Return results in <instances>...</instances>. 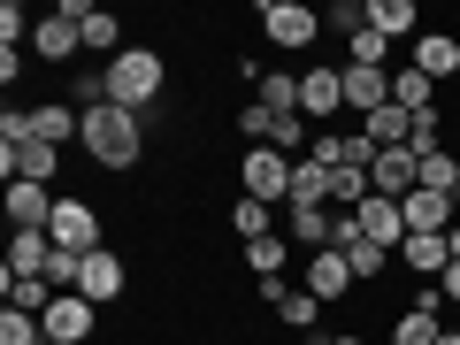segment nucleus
<instances>
[{
	"instance_id": "f257e3e1",
	"label": "nucleus",
	"mask_w": 460,
	"mask_h": 345,
	"mask_svg": "<svg viewBox=\"0 0 460 345\" xmlns=\"http://www.w3.org/2000/svg\"><path fill=\"white\" fill-rule=\"evenodd\" d=\"M84 154H93L100 169H138V154H146V115H131V108H93L84 115V138H77Z\"/></svg>"
},
{
	"instance_id": "f03ea898",
	"label": "nucleus",
	"mask_w": 460,
	"mask_h": 345,
	"mask_svg": "<svg viewBox=\"0 0 460 345\" xmlns=\"http://www.w3.org/2000/svg\"><path fill=\"white\" fill-rule=\"evenodd\" d=\"M162 93H169V62H162L154 47H123V54L108 62V100H115V108L146 115Z\"/></svg>"
},
{
	"instance_id": "7ed1b4c3",
	"label": "nucleus",
	"mask_w": 460,
	"mask_h": 345,
	"mask_svg": "<svg viewBox=\"0 0 460 345\" xmlns=\"http://www.w3.org/2000/svg\"><path fill=\"white\" fill-rule=\"evenodd\" d=\"M238 184H246V199H269V208H284V199H292V154H277V146H246V162H238Z\"/></svg>"
},
{
	"instance_id": "20e7f679",
	"label": "nucleus",
	"mask_w": 460,
	"mask_h": 345,
	"mask_svg": "<svg viewBox=\"0 0 460 345\" xmlns=\"http://www.w3.org/2000/svg\"><path fill=\"white\" fill-rule=\"evenodd\" d=\"M299 115H307V123H323V131L345 115V69H338V62H314L307 77H299Z\"/></svg>"
},
{
	"instance_id": "39448f33",
	"label": "nucleus",
	"mask_w": 460,
	"mask_h": 345,
	"mask_svg": "<svg viewBox=\"0 0 460 345\" xmlns=\"http://www.w3.org/2000/svg\"><path fill=\"white\" fill-rule=\"evenodd\" d=\"M47 238L62 253H100V246H108V238H100V208H93V199H62L54 223H47Z\"/></svg>"
},
{
	"instance_id": "423d86ee",
	"label": "nucleus",
	"mask_w": 460,
	"mask_h": 345,
	"mask_svg": "<svg viewBox=\"0 0 460 345\" xmlns=\"http://www.w3.org/2000/svg\"><path fill=\"white\" fill-rule=\"evenodd\" d=\"M84 0H62V8H54V16H39V31H31V54L39 62H69V54L84 47Z\"/></svg>"
},
{
	"instance_id": "0eeeda50",
	"label": "nucleus",
	"mask_w": 460,
	"mask_h": 345,
	"mask_svg": "<svg viewBox=\"0 0 460 345\" xmlns=\"http://www.w3.org/2000/svg\"><path fill=\"white\" fill-rule=\"evenodd\" d=\"M261 31H269V47H314L323 39V16L299 8V0H261Z\"/></svg>"
},
{
	"instance_id": "6e6552de",
	"label": "nucleus",
	"mask_w": 460,
	"mask_h": 345,
	"mask_svg": "<svg viewBox=\"0 0 460 345\" xmlns=\"http://www.w3.org/2000/svg\"><path fill=\"white\" fill-rule=\"evenodd\" d=\"M39 323H47V345H84V338L100 330V307H93L84 292H62L47 314H39Z\"/></svg>"
},
{
	"instance_id": "1a4fd4ad",
	"label": "nucleus",
	"mask_w": 460,
	"mask_h": 345,
	"mask_svg": "<svg viewBox=\"0 0 460 345\" xmlns=\"http://www.w3.org/2000/svg\"><path fill=\"white\" fill-rule=\"evenodd\" d=\"M368 184H376L384 199L422 192V154H414V146H384V154H376V169H368Z\"/></svg>"
},
{
	"instance_id": "9d476101",
	"label": "nucleus",
	"mask_w": 460,
	"mask_h": 345,
	"mask_svg": "<svg viewBox=\"0 0 460 345\" xmlns=\"http://www.w3.org/2000/svg\"><path fill=\"white\" fill-rule=\"evenodd\" d=\"M123 284H131V277H123V253H115V246L84 253V269H77V292L93 299V307H108V299H123Z\"/></svg>"
},
{
	"instance_id": "9b49d317",
	"label": "nucleus",
	"mask_w": 460,
	"mask_h": 345,
	"mask_svg": "<svg viewBox=\"0 0 460 345\" xmlns=\"http://www.w3.org/2000/svg\"><path fill=\"white\" fill-rule=\"evenodd\" d=\"M54 208H62V199H54V184H31V177L8 184V230H47Z\"/></svg>"
},
{
	"instance_id": "f8f14e48",
	"label": "nucleus",
	"mask_w": 460,
	"mask_h": 345,
	"mask_svg": "<svg viewBox=\"0 0 460 345\" xmlns=\"http://www.w3.org/2000/svg\"><path fill=\"white\" fill-rule=\"evenodd\" d=\"M353 223H361V238H376V246H407V215H399V199H384V192H368L361 208H353Z\"/></svg>"
},
{
	"instance_id": "ddd939ff",
	"label": "nucleus",
	"mask_w": 460,
	"mask_h": 345,
	"mask_svg": "<svg viewBox=\"0 0 460 345\" xmlns=\"http://www.w3.org/2000/svg\"><path fill=\"white\" fill-rule=\"evenodd\" d=\"M0 169H8V184H16V177L54 184V177H62V146H39V138H23V146H0Z\"/></svg>"
},
{
	"instance_id": "4468645a",
	"label": "nucleus",
	"mask_w": 460,
	"mask_h": 345,
	"mask_svg": "<svg viewBox=\"0 0 460 345\" xmlns=\"http://www.w3.org/2000/svg\"><path fill=\"white\" fill-rule=\"evenodd\" d=\"M284 238H292V246H307V253H323L330 238H338V208H284Z\"/></svg>"
},
{
	"instance_id": "2eb2a0df",
	"label": "nucleus",
	"mask_w": 460,
	"mask_h": 345,
	"mask_svg": "<svg viewBox=\"0 0 460 345\" xmlns=\"http://www.w3.org/2000/svg\"><path fill=\"white\" fill-rule=\"evenodd\" d=\"M307 292L323 299V307H338V299L353 292V269H345V253H338V246H323V253H307Z\"/></svg>"
},
{
	"instance_id": "dca6fc26",
	"label": "nucleus",
	"mask_w": 460,
	"mask_h": 345,
	"mask_svg": "<svg viewBox=\"0 0 460 345\" xmlns=\"http://www.w3.org/2000/svg\"><path fill=\"white\" fill-rule=\"evenodd\" d=\"M31 138H39V146H62V154H69V138H84V115L69 108V100H47V108H31Z\"/></svg>"
},
{
	"instance_id": "f3484780",
	"label": "nucleus",
	"mask_w": 460,
	"mask_h": 345,
	"mask_svg": "<svg viewBox=\"0 0 460 345\" xmlns=\"http://www.w3.org/2000/svg\"><path fill=\"white\" fill-rule=\"evenodd\" d=\"M399 261H407V269H414L422 284H438L445 269H453V246H445V238H429V230H407V246H399Z\"/></svg>"
},
{
	"instance_id": "a211bd4d",
	"label": "nucleus",
	"mask_w": 460,
	"mask_h": 345,
	"mask_svg": "<svg viewBox=\"0 0 460 345\" xmlns=\"http://www.w3.org/2000/svg\"><path fill=\"white\" fill-rule=\"evenodd\" d=\"M414 69H422V77H460V39L453 31H422V39H414Z\"/></svg>"
},
{
	"instance_id": "6ab92c4d",
	"label": "nucleus",
	"mask_w": 460,
	"mask_h": 345,
	"mask_svg": "<svg viewBox=\"0 0 460 345\" xmlns=\"http://www.w3.org/2000/svg\"><path fill=\"white\" fill-rule=\"evenodd\" d=\"M47 261H54V238H47V230H16V238H8V269H0V277H47Z\"/></svg>"
},
{
	"instance_id": "aec40b11",
	"label": "nucleus",
	"mask_w": 460,
	"mask_h": 345,
	"mask_svg": "<svg viewBox=\"0 0 460 345\" xmlns=\"http://www.w3.org/2000/svg\"><path fill=\"white\" fill-rule=\"evenodd\" d=\"M338 253H345V269H353V284H376V277H384V269H392V261H399V253H392V246H376V238H361V223H353V238H345V246H338Z\"/></svg>"
},
{
	"instance_id": "412c9836",
	"label": "nucleus",
	"mask_w": 460,
	"mask_h": 345,
	"mask_svg": "<svg viewBox=\"0 0 460 345\" xmlns=\"http://www.w3.org/2000/svg\"><path fill=\"white\" fill-rule=\"evenodd\" d=\"M392 100V69H345V108L353 115H376Z\"/></svg>"
},
{
	"instance_id": "4be33fe9",
	"label": "nucleus",
	"mask_w": 460,
	"mask_h": 345,
	"mask_svg": "<svg viewBox=\"0 0 460 345\" xmlns=\"http://www.w3.org/2000/svg\"><path fill=\"white\" fill-rule=\"evenodd\" d=\"M284 208H330V169L314 162V154L292 162V199H284Z\"/></svg>"
},
{
	"instance_id": "5701e85b",
	"label": "nucleus",
	"mask_w": 460,
	"mask_h": 345,
	"mask_svg": "<svg viewBox=\"0 0 460 345\" xmlns=\"http://www.w3.org/2000/svg\"><path fill=\"white\" fill-rule=\"evenodd\" d=\"M392 100H399L407 115H429V108H438V77H422L414 62H399V69H392Z\"/></svg>"
},
{
	"instance_id": "b1692460",
	"label": "nucleus",
	"mask_w": 460,
	"mask_h": 345,
	"mask_svg": "<svg viewBox=\"0 0 460 345\" xmlns=\"http://www.w3.org/2000/svg\"><path fill=\"white\" fill-rule=\"evenodd\" d=\"M277 223H284V215L269 208V199H246V192L230 199V230H238L246 246H253V238H277Z\"/></svg>"
},
{
	"instance_id": "393cba45",
	"label": "nucleus",
	"mask_w": 460,
	"mask_h": 345,
	"mask_svg": "<svg viewBox=\"0 0 460 345\" xmlns=\"http://www.w3.org/2000/svg\"><path fill=\"white\" fill-rule=\"evenodd\" d=\"M368 23L384 39H422V8L414 0H368Z\"/></svg>"
},
{
	"instance_id": "a878e982",
	"label": "nucleus",
	"mask_w": 460,
	"mask_h": 345,
	"mask_svg": "<svg viewBox=\"0 0 460 345\" xmlns=\"http://www.w3.org/2000/svg\"><path fill=\"white\" fill-rule=\"evenodd\" d=\"M361 131H368V146H407V138H414V115L399 108V100H384L376 115H361Z\"/></svg>"
},
{
	"instance_id": "bb28decb",
	"label": "nucleus",
	"mask_w": 460,
	"mask_h": 345,
	"mask_svg": "<svg viewBox=\"0 0 460 345\" xmlns=\"http://www.w3.org/2000/svg\"><path fill=\"white\" fill-rule=\"evenodd\" d=\"M84 47H93V54H108V62H115V54H123V16H115V8H84Z\"/></svg>"
},
{
	"instance_id": "cd10ccee",
	"label": "nucleus",
	"mask_w": 460,
	"mask_h": 345,
	"mask_svg": "<svg viewBox=\"0 0 460 345\" xmlns=\"http://www.w3.org/2000/svg\"><path fill=\"white\" fill-rule=\"evenodd\" d=\"M284 261H292V238H284V230H277V238H253V246H246V269H253L261 284H284Z\"/></svg>"
},
{
	"instance_id": "c85d7f7f",
	"label": "nucleus",
	"mask_w": 460,
	"mask_h": 345,
	"mask_svg": "<svg viewBox=\"0 0 460 345\" xmlns=\"http://www.w3.org/2000/svg\"><path fill=\"white\" fill-rule=\"evenodd\" d=\"M0 292H8V307H23V314H47L54 299H62L47 277H0Z\"/></svg>"
},
{
	"instance_id": "c756f323",
	"label": "nucleus",
	"mask_w": 460,
	"mask_h": 345,
	"mask_svg": "<svg viewBox=\"0 0 460 345\" xmlns=\"http://www.w3.org/2000/svg\"><path fill=\"white\" fill-rule=\"evenodd\" d=\"M384 54H392V39H384L376 23H368V31H353V39H345V69H392V62H384Z\"/></svg>"
},
{
	"instance_id": "7c9ffc66",
	"label": "nucleus",
	"mask_w": 460,
	"mask_h": 345,
	"mask_svg": "<svg viewBox=\"0 0 460 345\" xmlns=\"http://www.w3.org/2000/svg\"><path fill=\"white\" fill-rule=\"evenodd\" d=\"M277 323H284V330H314V323H323V299L299 284V292H284V299H277ZM314 338H323V330H314Z\"/></svg>"
},
{
	"instance_id": "2f4dec72",
	"label": "nucleus",
	"mask_w": 460,
	"mask_h": 345,
	"mask_svg": "<svg viewBox=\"0 0 460 345\" xmlns=\"http://www.w3.org/2000/svg\"><path fill=\"white\" fill-rule=\"evenodd\" d=\"M261 108L269 115H299V77L292 69H261Z\"/></svg>"
},
{
	"instance_id": "473e14b6",
	"label": "nucleus",
	"mask_w": 460,
	"mask_h": 345,
	"mask_svg": "<svg viewBox=\"0 0 460 345\" xmlns=\"http://www.w3.org/2000/svg\"><path fill=\"white\" fill-rule=\"evenodd\" d=\"M422 192L460 199V154H422Z\"/></svg>"
},
{
	"instance_id": "72a5a7b5",
	"label": "nucleus",
	"mask_w": 460,
	"mask_h": 345,
	"mask_svg": "<svg viewBox=\"0 0 460 345\" xmlns=\"http://www.w3.org/2000/svg\"><path fill=\"white\" fill-rule=\"evenodd\" d=\"M0 345H47V323H39V314H23V307H8V299H0Z\"/></svg>"
},
{
	"instance_id": "f704fd0d",
	"label": "nucleus",
	"mask_w": 460,
	"mask_h": 345,
	"mask_svg": "<svg viewBox=\"0 0 460 345\" xmlns=\"http://www.w3.org/2000/svg\"><path fill=\"white\" fill-rule=\"evenodd\" d=\"M438 330H445V314H422V307H407L392 323V345H438Z\"/></svg>"
},
{
	"instance_id": "c9c22d12",
	"label": "nucleus",
	"mask_w": 460,
	"mask_h": 345,
	"mask_svg": "<svg viewBox=\"0 0 460 345\" xmlns=\"http://www.w3.org/2000/svg\"><path fill=\"white\" fill-rule=\"evenodd\" d=\"M323 31H338V39H353V31H368V0H338L323 16Z\"/></svg>"
},
{
	"instance_id": "e433bc0d",
	"label": "nucleus",
	"mask_w": 460,
	"mask_h": 345,
	"mask_svg": "<svg viewBox=\"0 0 460 345\" xmlns=\"http://www.w3.org/2000/svg\"><path fill=\"white\" fill-rule=\"evenodd\" d=\"M414 154H445V115L429 108V115H414V138H407Z\"/></svg>"
},
{
	"instance_id": "4c0bfd02",
	"label": "nucleus",
	"mask_w": 460,
	"mask_h": 345,
	"mask_svg": "<svg viewBox=\"0 0 460 345\" xmlns=\"http://www.w3.org/2000/svg\"><path fill=\"white\" fill-rule=\"evenodd\" d=\"M407 307H422V314H445V284H414V299Z\"/></svg>"
},
{
	"instance_id": "58836bf2",
	"label": "nucleus",
	"mask_w": 460,
	"mask_h": 345,
	"mask_svg": "<svg viewBox=\"0 0 460 345\" xmlns=\"http://www.w3.org/2000/svg\"><path fill=\"white\" fill-rule=\"evenodd\" d=\"M0 84H23V47H0Z\"/></svg>"
},
{
	"instance_id": "ea45409f",
	"label": "nucleus",
	"mask_w": 460,
	"mask_h": 345,
	"mask_svg": "<svg viewBox=\"0 0 460 345\" xmlns=\"http://www.w3.org/2000/svg\"><path fill=\"white\" fill-rule=\"evenodd\" d=\"M438 284H445V299H453V307H460V261H453V269H445V277H438Z\"/></svg>"
},
{
	"instance_id": "a19ab883",
	"label": "nucleus",
	"mask_w": 460,
	"mask_h": 345,
	"mask_svg": "<svg viewBox=\"0 0 460 345\" xmlns=\"http://www.w3.org/2000/svg\"><path fill=\"white\" fill-rule=\"evenodd\" d=\"M314 345H368L361 330H338V338H314Z\"/></svg>"
},
{
	"instance_id": "79ce46f5",
	"label": "nucleus",
	"mask_w": 460,
	"mask_h": 345,
	"mask_svg": "<svg viewBox=\"0 0 460 345\" xmlns=\"http://www.w3.org/2000/svg\"><path fill=\"white\" fill-rule=\"evenodd\" d=\"M445 246H453V261H460V223H453V230H445Z\"/></svg>"
},
{
	"instance_id": "37998d69",
	"label": "nucleus",
	"mask_w": 460,
	"mask_h": 345,
	"mask_svg": "<svg viewBox=\"0 0 460 345\" xmlns=\"http://www.w3.org/2000/svg\"><path fill=\"white\" fill-rule=\"evenodd\" d=\"M438 345H460V330H438Z\"/></svg>"
},
{
	"instance_id": "c03bdc74",
	"label": "nucleus",
	"mask_w": 460,
	"mask_h": 345,
	"mask_svg": "<svg viewBox=\"0 0 460 345\" xmlns=\"http://www.w3.org/2000/svg\"><path fill=\"white\" fill-rule=\"evenodd\" d=\"M453 330H460V314H453Z\"/></svg>"
}]
</instances>
